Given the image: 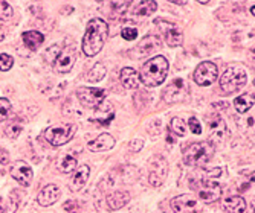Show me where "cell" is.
I'll list each match as a JSON object with an SVG mask.
<instances>
[{
    "mask_svg": "<svg viewBox=\"0 0 255 213\" xmlns=\"http://www.w3.org/2000/svg\"><path fill=\"white\" fill-rule=\"evenodd\" d=\"M109 25L103 18H94L89 21L86 34L83 37V52L87 57H95L101 52L103 46L107 40Z\"/></svg>",
    "mask_w": 255,
    "mask_h": 213,
    "instance_id": "6da1fadb",
    "label": "cell"
},
{
    "mask_svg": "<svg viewBox=\"0 0 255 213\" xmlns=\"http://www.w3.org/2000/svg\"><path fill=\"white\" fill-rule=\"evenodd\" d=\"M168 69L170 64L165 57H153L142 66L139 78L147 87H157L165 81L168 75Z\"/></svg>",
    "mask_w": 255,
    "mask_h": 213,
    "instance_id": "7a4b0ae2",
    "label": "cell"
},
{
    "mask_svg": "<svg viewBox=\"0 0 255 213\" xmlns=\"http://www.w3.org/2000/svg\"><path fill=\"white\" fill-rule=\"evenodd\" d=\"M214 154V146L210 142H199L190 145L183 151V161L188 166H203L211 160Z\"/></svg>",
    "mask_w": 255,
    "mask_h": 213,
    "instance_id": "3957f363",
    "label": "cell"
},
{
    "mask_svg": "<svg viewBox=\"0 0 255 213\" xmlns=\"http://www.w3.org/2000/svg\"><path fill=\"white\" fill-rule=\"evenodd\" d=\"M246 72L242 67H229L220 78V88L226 93H236L246 84Z\"/></svg>",
    "mask_w": 255,
    "mask_h": 213,
    "instance_id": "277c9868",
    "label": "cell"
},
{
    "mask_svg": "<svg viewBox=\"0 0 255 213\" xmlns=\"http://www.w3.org/2000/svg\"><path fill=\"white\" fill-rule=\"evenodd\" d=\"M168 175V163L162 155H153L148 160V181L151 186L159 187L165 183Z\"/></svg>",
    "mask_w": 255,
    "mask_h": 213,
    "instance_id": "5b68a950",
    "label": "cell"
},
{
    "mask_svg": "<svg viewBox=\"0 0 255 213\" xmlns=\"http://www.w3.org/2000/svg\"><path fill=\"white\" fill-rule=\"evenodd\" d=\"M75 133H77V125L74 124L63 125V127H51L44 131V139L52 146H61L66 145L69 140H72Z\"/></svg>",
    "mask_w": 255,
    "mask_h": 213,
    "instance_id": "8992f818",
    "label": "cell"
},
{
    "mask_svg": "<svg viewBox=\"0 0 255 213\" xmlns=\"http://www.w3.org/2000/svg\"><path fill=\"white\" fill-rule=\"evenodd\" d=\"M154 25L156 28L159 29V32L164 37L165 43L170 46V47H177V46H182V41H183V37H182V31L174 25L171 21H167L164 18H156L154 20Z\"/></svg>",
    "mask_w": 255,
    "mask_h": 213,
    "instance_id": "52a82bcc",
    "label": "cell"
},
{
    "mask_svg": "<svg viewBox=\"0 0 255 213\" xmlns=\"http://www.w3.org/2000/svg\"><path fill=\"white\" fill-rule=\"evenodd\" d=\"M80 102L87 108H97L101 102L106 101L107 91L98 87H81L77 90Z\"/></svg>",
    "mask_w": 255,
    "mask_h": 213,
    "instance_id": "ba28073f",
    "label": "cell"
},
{
    "mask_svg": "<svg viewBox=\"0 0 255 213\" xmlns=\"http://www.w3.org/2000/svg\"><path fill=\"white\" fill-rule=\"evenodd\" d=\"M219 70L217 66L211 61H203L200 63L194 70V81L200 87H208L217 81Z\"/></svg>",
    "mask_w": 255,
    "mask_h": 213,
    "instance_id": "9c48e42d",
    "label": "cell"
},
{
    "mask_svg": "<svg viewBox=\"0 0 255 213\" xmlns=\"http://www.w3.org/2000/svg\"><path fill=\"white\" fill-rule=\"evenodd\" d=\"M188 90H190L188 84L179 78V79L171 81L165 87V90L162 91V98H164V101L167 104H176V102H180V101H183L185 98H187Z\"/></svg>",
    "mask_w": 255,
    "mask_h": 213,
    "instance_id": "30bf717a",
    "label": "cell"
},
{
    "mask_svg": "<svg viewBox=\"0 0 255 213\" xmlns=\"http://www.w3.org/2000/svg\"><path fill=\"white\" fill-rule=\"evenodd\" d=\"M74 63H75V52L72 49H69V47H64V49H60V52L54 60V69L58 73H67L74 67Z\"/></svg>",
    "mask_w": 255,
    "mask_h": 213,
    "instance_id": "8fae6325",
    "label": "cell"
},
{
    "mask_svg": "<svg viewBox=\"0 0 255 213\" xmlns=\"http://www.w3.org/2000/svg\"><path fill=\"white\" fill-rule=\"evenodd\" d=\"M226 136H228V128H226V124L223 119L220 117H214V119L210 122V143L213 146H217V145H222L223 142L226 140Z\"/></svg>",
    "mask_w": 255,
    "mask_h": 213,
    "instance_id": "7c38bea8",
    "label": "cell"
},
{
    "mask_svg": "<svg viewBox=\"0 0 255 213\" xmlns=\"http://www.w3.org/2000/svg\"><path fill=\"white\" fill-rule=\"evenodd\" d=\"M199 197L203 203H214L219 201L222 197V187L219 183L208 180L199 187Z\"/></svg>",
    "mask_w": 255,
    "mask_h": 213,
    "instance_id": "4fadbf2b",
    "label": "cell"
},
{
    "mask_svg": "<svg viewBox=\"0 0 255 213\" xmlns=\"http://www.w3.org/2000/svg\"><path fill=\"white\" fill-rule=\"evenodd\" d=\"M159 49H160V40L157 37L148 35L142 38V41L134 47V51H131V55L133 58H141L145 55H151L154 51H159Z\"/></svg>",
    "mask_w": 255,
    "mask_h": 213,
    "instance_id": "5bb4252c",
    "label": "cell"
},
{
    "mask_svg": "<svg viewBox=\"0 0 255 213\" xmlns=\"http://www.w3.org/2000/svg\"><path fill=\"white\" fill-rule=\"evenodd\" d=\"M9 174L21 186H29L32 183V169L25 161H15L9 169Z\"/></svg>",
    "mask_w": 255,
    "mask_h": 213,
    "instance_id": "9a60e30c",
    "label": "cell"
},
{
    "mask_svg": "<svg viewBox=\"0 0 255 213\" xmlns=\"http://www.w3.org/2000/svg\"><path fill=\"white\" fill-rule=\"evenodd\" d=\"M171 209L174 213H196L197 210V201L194 197L183 194L179 195L176 198H173L171 201Z\"/></svg>",
    "mask_w": 255,
    "mask_h": 213,
    "instance_id": "2e32d148",
    "label": "cell"
},
{
    "mask_svg": "<svg viewBox=\"0 0 255 213\" xmlns=\"http://www.w3.org/2000/svg\"><path fill=\"white\" fill-rule=\"evenodd\" d=\"M157 9V3L151 2V0H144V2H133L130 3L128 12L133 17H148L151 14H154Z\"/></svg>",
    "mask_w": 255,
    "mask_h": 213,
    "instance_id": "e0dca14e",
    "label": "cell"
},
{
    "mask_svg": "<svg viewBox=\"0 0 255 213\" xmlns=\"http://www.w3.org/2000/svg\"><path fill=\"white\" fill-rule=\"evenodd\" d=\"M60 198V187L55 184H48L41 189V192L38 194V203L43 207H49L54 203H57Z\"/></svg>",
    "mask_w": 255,
    "mask_h": 213,
    "instance_id": "ac0fdd59",
    "label": "cell"
},
{
    "mask_svg": "<svg viewBox=\"0 0 255 213\" xmlns=\"http://www.w3.org/2000/svg\"><path fill=\"white\" fill-rule=\"evenodd\" d=\"M115 146V139L113 136H110L109 133L100 134L95 140H92L87 143V148L94 152H103V151H109Z\"/></svg>",
    "mask_w": 255,
    "mask_h": 213,
    "instance_id": "d6986e66",
    "label": "cell"
},
{
    "mask_svg": "<svg viewBox=\"0 0 255 213\" xmlns=\"http://www.w3.org/2000/svg\"><path fill=\"white\" fill-rule=\"evenodd\" d=\"M115 117V108L110 102H101L95 108V117L94 121L98 122L100 125H107Z\"/></svg>",
    "mask_w": 255,
    "mask_h": 213,
    "instance_id": "ffe728a7",
    "label": "cell"
},
{
    "mask_svg": "<svg viewBox=\"0 0 255 213\" xmlns=\"http://www.w3.org/2000/svg\"><path fill=\"white\" fill-rule=\"evenodd\" d=\"M120 79L123 82V85L126 88H137L139 84H141V78H139V73L131 67H124L120 73Z\"/></svg>",
    "mask_w": 255,
    "mask_h": 213,
    "instance_id": "44dd1931",
    "label": "cell"
},
{
    "mask_svg": "<svg viewBox=\"0 0 255 213\" xmlns=\"http://www.w3.org/2000/svg\"><path fill=\"white\" fill-rule=\"evenodd\" d=\"M106 201H107L109 210H118L130 201V194L124 192V191H117V192L110 194Z\"/></svg>",
    "mask_w": 255,
    "mask_h": 213,
    "instance_id": "7402d4cb",
    "label": "cell"
},
{
    "mask_svg": "<svg viewBox=\"0 0 255 213\" xmlns=\"http://www.w3.org/2000/svg\"><path fill=\"white\" fill-rule=\"evenodd\" d=\"M89 174H90V168L87 164H83L77 169V172L74 174V178L71 180V184L69 187L72 189V191H81L84 187V184L87 183V178H89Z\"/></svg>",
    "mask_w": 255,
    "mask_h": 213,
    "instance_id": "603a6c76",
    "label": "cell"
},
{
    "mask_svg": "<svg viewBox=\"0 0 255 213\" xmlns=\"http://www.w3.org/2000/svg\"><path fill=\"white\" fill-rule=\"evenodd\" d=\"M21 38H23V43L26 44L28 49H32V51L38 49L40 44L44 41V35L41 32H38V31H26V32H23Z\"/></svg>",
    "mask_w": 255,
    "mask_h": 213,
    "instance_id": "cb8c5ba5",
    "label": "cell"
},
{
    "mask_svg": "<svg viewBox=\"0 0 255 213\" xmlns=\"http://www.w3.org/2000/svg\"><path fill=\"white\" fill-rule=\"evenodd\" d=\"M223 207L231 213H243L246 210V201L242 197H229L225 200Z\"/></svg>",
    "mask_w": 255,
    "mask_h": 213,
    "instance_id": "d4e9b609",
    "label": "cell"
},
{
    "mask_svg": "<svg viewBox=\"0 0 255 213\" xmlns=\"http://www.w3.org/2000/svg\"><path fill=\"white\" fill-rule=\"evenodd\" d=\"M234 107L239 113H246L254 107V94H240L239 98H236L234 101Z\"/></svg>",
    "mask_w": 255,
    "mask_h": 213,
    "instance_id": "484cf974",
    "label": "cell"
},
{
    "mask_svg": "<svg viewBox=\"0 0 255 213\" xmlns=\"http://www.w3.org/2000/svg\"><path fill=\"white\" fill-rule=\"evenodd\" d=\"M106 73H107L106 66L103 63H97L94 67L90 69V72L87 73V81H90V82H100V81L104 79Z\"/></svg>",
    "mask_w": 255,
    "mask_h": 213,
    "instance_id": "4316f807",
    "label": "cell"
},
{
    "mask_svg": "<svg viewBox=\"0 0 255 213\" xmlns=\"http://www.w3.org/2000/svg\"><path fill=\"white\" fill-rule=\"evenodd\" d=\"M77 166H78L77 158L72 157V155H66V157H63V160L60 161L58 169H60V172H63V174H71V172H74V171L77 169Z\"/></svg>",
    "mask_w": 255,
    "mask_h": 213,
    "instance_id": "83f0119b",
    "label": "cell"
},
{
    "mask_svg": "<svg viewBox=\"0 0 255 213\" xmlns=\"http://www.w3.org/2000/svg\"><path fill=\"white\" fill-rule=\"evenodd\" d=\"M170 130L179 137H183L185 134H187V125H185V122L180 119V117H174V119L171 121Z\"/></svg>",
    "mask_w": 255,
    "mask_h": 213,
    "instance_id": "f1b7e54d",
    "label": "cell"
},
{
    "mask_svg": "<svg viewBox=\"0 0 255 213\" xmlns=\"http://www.w3.org/2000/svg\"><path fill=\"white\" fill-rule=\"evenodd\" d=\"M11 114V102L6 98H0V122L6 121Z\"/></svg>",
    "mask_w": 255,
    "mask_h": 213,
    "instance_id": "f546056e",
    "label": "cell"
},
{
    "mask_svg": "<svg viewBox=\"0 0 255 213\" xmlns=\"http://www.w3.org/2000/svg\"><path fill=\"white\" fill-rule=\"evenodd\" d=\"M12 14H14V11H12L11 5L0 0V20L6 21V20H9L12 17Z\"/></svg>",
    "mask_w": 255,
    "mask_h": 213,
    "instance_id": "4dcf8cb0",
    "label": "cell"
},
{
    "mask_svg": "<svg viewBox=\"0 0 255 213\" xmlns=\"http://www.w3.org/2000/svg\"><path fill=\"white\" fill-rule=\"evenodd\" d=\"M12 64H14V58L11 55H8V54L0 55V70H2V72H8V70L12 67Z\"/></svg>",
    "mask_w": 255,
    "mask_h": 213,
    "instance_id": "1f68e13d",
    "label": "cell"
},
{
    "mask_svg": "<svg viewBox=\"0 0 255 213\" xmlns=\"http://www.w3.org/2000/svg\"><path fill=\"white\" fill-rule=\"evenodd\" d=\"M121 35H123L124 40L133 41V40H136V37H137V31H136L134 28H124L123 32H121Z\"/></svg>",
    "mask_w": 255,
    "mask_h": 213,
    "instance_id": "d6a6232c",
    "label": "cell"
},
{
    "mask_svg": "<svg viewBox=\"0 0 255 213\" xmlns=\"http://www.w3.org/2000/svg\"><path fill=\"white\" fill-rule=\"evenodd\" d=\"M188 125H190L191 133H194V134H197V136L202 134V125H200V122L197 121V117H190Z\"/></svg>",
    "mask_w": 255,
    "mask_h": 213,
    "instance_id": "836d02e7",
    "label": "cell"
},
{
    "mask_svg": "<svg viewBox=\"0 0 255 213\" xmlns=\"http://www.w3.org/2000/svg\"><path fill=\"white\" fill-rule=\"evenodd\" d=\"M20 133H21V125H18V124H12L6 128V136H9L12 139H15Z\"/></svg>",
    "mask_w": 255,
    "mask_h": 213,
    "instance_id": "e575fe53",
    "label": "cell"
},
{
    "mask_svg": "<svg viewBox=\"0 0 255 213\" xmlns=\"http://www.w3.org/2000/svg\"><path fill=\"white\" fill-rule=\"evenodd\" d=\"M142 148H144V142L141 139H136L130 143V151H133V152H139Z\"/></svg>",
    "mask_w": 255,
    "mask_h": 213,
    "instance_id": "d590c367",
    "label": "cell"
},
{
    "mask_svg": "<svg viewBox=\"0 0 255 213\" xmlns=\"http://www.w3.org/2000/svg\"><path fill=\"white\" fill-rule=\"evenodd\" d=\"M8 160H9L8 152H6L5 149L0 148V164H6V163H8Z\"/></svg>",
    "mask_w": 255,
    "mask_h": 213,
    "instance_id": "8d00e7d4",
    "label": "cell"
},
{
    "mask_svg": "<svg viewBox=\"0 0 255 213\" xmlns=\"http://www.w3.org/2000/svg\"><path fill=\"white\" fill-rule=\"evenodd\" d=\"M5 38V31H3V28L0 26V41H2Z\"/></svg>",
    "mask_w": 255,
    "mask_h": 213,
    "instance_id": "74e56055",
    "label": "cell"
},
{
    "mask_svg": "<svg viewBox=\"0 0 255 213\" xmlns=\"http://www.w3.org/2000/svg\"><path fill=\"white\" fill-rule=\"evenodd\" d=\"M174 5H187V2H177V0H173Z\"/></svg>",
    "mask_w": 255,
    "mask_h": 213,
    "instance_id": "f35d334b",
    "label": "cell"
},
{
    "mask_svg": "<svg viewBox=\"0 0 255 213\" xmlns=\"http://www.w3.org/2000/svg\"><path fill=\"white\" fill-rule=\"evenodd\" d=\"M249 12H251V14H252V15H254V14H255V9H254V6H252V8H251V9H249Z\"/></svg>",
    "mask_w": 255,
    "mask_h": 213,
    "instance_id": "ab89813d",
    "label": "cell"
},
{
    "mask_svg": "<svg viewBox=\"0 0 255 213\" xmlns=\"http://www.w3.org/2000/svg\"><path fill=\"white\" fill-rule=\"evenodd\" d=\"M249 213H254V203H252V206H251V210H249Z\"/></svg>",
    "mask_w": 255,
    "mask_h": 213,
    "instance_id": "60d3db41",
    "label": "cell"
},
{
    "mask_svg": "<svg viewBox=\"0 0 255 213\" xmlns=\"http://www.w3.org/2000/svg\"><path fill=\"white\" fill-rule=\"evenodd\" d=\"M0 213H3V210H2V207H0Z\"/></svg>",
    "mask_w": 255,
    "mask_h": 213,
    "instance_id": "b9f144b4",
    "label": "cell"
}]
</instances>
